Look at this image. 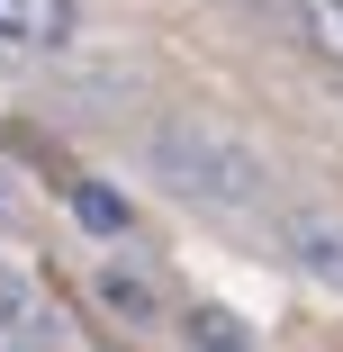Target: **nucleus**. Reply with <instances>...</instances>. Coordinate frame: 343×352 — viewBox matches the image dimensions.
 I'll list each match as a JSON object with an SVG mask.
<instances>
[{
	"label": "nucleus",
	"mask_w": 343,
	"mask_h": 352,
	"mask_svg": "<svg viewBox=\"0 0 343 352\" xmlns=\"http://www.w3.org/2000/svg\"><path fill=\"white\" fill-rule=\"evenodd\" d=\"M73 226H82V235H126V190L73 181Z\"/></svg>",
	"instance_id": "nucleus-5"
},
{
	"label": "nucleus",
	"mask_w": 343,
	"mask_h": 352,
	"mask_svg": "<svg viewBox=\"0 0 343 352\" xmlns=\"http://www.w3.org/2000/svg\"><path fill=\"white\" fill-rule=\"evenodd\" d=\"M0 352H63V325H54V298L19 262H0Z\"/></svg>",
	"instance_id": "nucleus-2"
},
{
	"label": "nucleus",
	"mask_w": 343,
	"mask_h": 352,
	"mask_svg": "<svg viewBox=\"0 0 343 352\" xmlns=\"http://www.w3.org/2000/svg\"><path fill=\"white\" fill-rule=\"evenodd\" d=\"M298 36L343 73V0H298Z\"/></svg>",
	"instance_id": "nucleus-7"
},
{
	"label": "nucleus",
	"mask_w": 343,
	"mask_h": 352,
	"mask_svg": "<svg viewBox=\"0 0 343 352\" xmlns=\"http://www.w3.org/2000/svg\"><path fill=\"white\" fill-rule=\"evenodd\" d=\"M190 352H262L235 307H190Z\"/></svg>",
	"instance_id": "nucleus-6"
},
{
	"label": "nucleus",
	"mask_w": 343,
	"mask_h": 352,
	"mask_svg": "<svg viewBox=\"0 0 343 352\" xmlns=\"http://www.w3.org/2000/svg\"><path fill=\"white\" fill-rule=\"evenodd\" d=\"M154 181L172 190V199H199V208H262L271 199V172H262V154L253 145H235V135H217V126H190V118H172V126H154Z\"/></svg>",
	"instance_id": "nucleus-1"
},
{
	"label": "nucleus",
	"mask_w": 343,
	"mask_h": 352,
	"mask_svg": "<svg viewBox=\"0 0 343 352\" xmlns=\"http://www.w3.org/2000/svg\"><path fill=\"white\" fill-rule=\"evenodd\" d=\"M63 28H73V0H0L10 45H63Z\"/></svg>",
	"instance_id": "nucleus-4"
},
{
	"label": "nucleus",
	"mask_w": 343,
	"mask_h": 352,
	"mask_svg": "<svg viewBox=\"0 0 343 352\" xmlns=\"http://www.w3.org/2000/svg\"><path fill=\"white\" fill-rule=\"evenodd\" d=\"M280 253L316 280V289L343 298V217H325V208H289V217H280Z\"/></svg>",
	"instance_id": "nucleus-3"
},
{
	"label": "nucleus",
	"mask_w": 343,
	"mask_h": 352,
	"mask_svg": "<svg viewBox=\"0 0 343 352\" xmlns=\"http://www.w3.org/2000/svg\"><path fill=\"white\" fill-rule=\"evenodd\" d=\"M100 307L126 316V325H154V289H145L135 271H100Z\"/></svg>",
	"instance_id": "nucleus-8"
}]
</instances>
